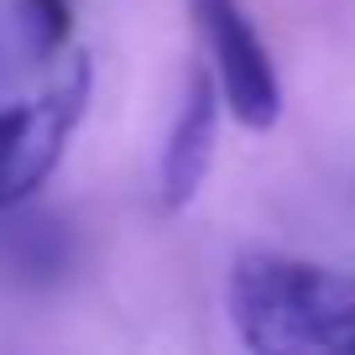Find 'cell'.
I'll list each match as a JSON object with an SVG mask.
<instances>
[{
  "instance_id": "1",
  "label": "cell",
  "mask_w": 355,
  "mask_h": 355,
  "mask_svg": "<svg viewBox=\"0 0 355 355\" xmlns=\"http://www.w3.org/2000/svg\"><path fill=\"white\" fill-rule=\"evenodd\" d=\"M225 309L245 350L355 355V277L303 256L245 251L230 266Z\"/></svg>"
},
{
  "instance_id": "2",
  "label": "cell",
  "mask_w": 355,
  "mask_h": 355,
  "mask_svg": "<svg viewBox=\"0 0 355 355\" xmlns=\"http://www.w3.org/2000/svg\"><path fill=\"white\" fill-rule=\"evenodd\" d=\"M193 26H199V42L209 47V73L225 94V110L251 131L277 125L282 78L251 11L241 0H193Z\"/></svg>"
},
{
  "instance_id": "3",
  "label": "cell",
  "mask_w": 355,
  "mask_h": 355,
  "mask_svg": "<svg viewBox=\"0 0 355 355\" xmlns=\"http://www.w3.org/2000/svg\"><path fill=\"white\" fill-rule=\"evenodd\" d=\"M84 100H89V68L78 63V73L63 89H53L47 100L0 110V209L32 199L47 183V173L68 146V131L84 115Z\"/></svg>"
},
{
  "instance_id": "4",
  "label": "cell",
  "mask_w": 355,
  "mask_h": 355,
  "mask_svg": "<svg viewBox=\"0 0 355 355\" xmlns=\"http://www.w3.org/2000/svg\"><path fill=\"white\" fill-rule=\"evenodd\" d=\"M220 84L214 73H193L189 78V94H183V110L173 121V136L162 146V167H157V183H162V209H183V204L199 193L204 173H209V157H214V131H220Z\"/></svg>"
},
{
  "instance_id": "5",
  "label": "cell",
  "mask_w": 355,
  "mask_h": 355,
  "mask_svg": "<svg viewBox=\"0 0 355 355\" xmlns=\"http://www.w3.org/2000/svg\"><path fill=\"white\" fill-rule=\"evenodd\" d=\"M21 21L37 37V47H58L68 37L73 11H68V0H21Z\"/></svg>"
}]
</instances>
